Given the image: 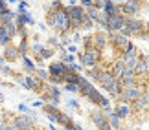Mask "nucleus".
<instances>
[{"mask_svg":"<svg viewBox=\"0 0 149 130\" xmlns=\"http://www.w3.org/2000/svg\"><path fill=\"white\" fill-rule=\"evenodd\" d=\"M48 24L59 28V30H66L68 24H70V17H68L66 11H57V13L48 17Z\"/></svg>","mask_w":149,"mask_h":130,"instance_id":"nucleus-1","label":"nucleus"},{"mask_svg":"<svg viewBox=\"0 0 149 130\" xmlns=\"http://www.w3.org/2000/svg\"><path fill=\"white\" fill-rule=\"evenodd\" d=\"M105 26H107V30L114 31V30H120V28H123V26H125V20H123V17L112 13V15H109V20H107Z\"/></svg>","mask_w":149,"mask_h":130,"instance_id":"nucleus-2","label":"nucleus"},{"mask_svg":"<svg viewBox=\"0 0 149 130\" xmlns=\"http://www.w3.org/2000/svg\"><path fill=\"white\" fill-rule=\"evenodd\" d=\"M83 8H68L66 9V13H68V17H70V22L74 26H77V24H81V17L85 15L83 13Z\"/></svg>","mask_w":149,"mask_h":130,"instance_id":"nucleus-3","label":"nucleus"},{"mask_svg":"<svg viewBox=\"0 0 149 130\" xmlns=\"http://www.w3.org/2000/svg\"><path fill=\"white\" fill-rule=\"evenodd\" d=\"M140 97V92L136 88H133V86H125V90H123V94H122V99H125V101H134V99H138Z\"/></svg>","mask_w":149,"mask_h":130,"instance_id":"nucleus-4","label":"nucleus"},{"mask_svg":"<svg viewBox=\"0 0 149 130\" xmlns=\"http://www.w3.org/2000/svg\"><path fill=\"white\" fill-rule=\"evenodd\" d=\"M77 84H79V90H81V94H83V95H87V97H90V95L96 92L94 86H92L90 83H87L85 79H79V83H77Z\"/></svg>","mask_w":149,"mask_h":130,"instance_id":"nucleus-5","label":"nucleus"},{"mask_svg":"<svg viewBox=\"0 0 149 130\" xmlns=\"http://www.w3.org/2000/svg\"><path fill=\"white\" fill-rule=\"evenodd\" d=\"M96 61H98V50L94 52V50H90V48H88V52L85 53V57H83V63H85V64H88V66H94V64H96Z\"/></svg>","mask_w":149,"mask_h":130,"instance_id":"nucleus-6","label":"nucleus"},{"mask_svg":"<svg viewBox=\"0 0 149 130\" xmlns=\"http://www.w3.org/2000/svg\"><path fill=\"white\" fill-rule=\"evenodd\" d=\"M13 127L15 128H31V121L28 117H19V119L13 121Z\"/></svg>","mask_w":149,"mask_h":130,"instance_id":"nucleus-7","label":"nucleus"},{"mask_svg":"<svg viewBox=\"0 0 149 130\" xmlns=\"http://www.w3.org/2000/svg\"><path fill=\"white\" fill-rule=\"evenodd\" d=\"M66 72V66L65 64H52L50 66V73H52V75H63V73H65Z\"/></svg>","mask_w":149,"mask_h":130,"instance_id":"nucleus-8","label":"nucleus"},{"mask_svg":"<svg viewBox=\"0 0 149 130\" xmlns=\"http://www.w3.org/2000/svg\"><path fill=\"white\" fill-rule=\"evenodd\" d=\"M9 37H11V33H9V30H8V26H0V44H6L9 41Z\"/></svg>","mask_w":149,"mask_h":130,"instance_id":"nucleus-9","label":"nucleus"},{"mask_svg":"<svg viewBox=\"0 0 149 130\" xmlns=\"http://www.w3.org/2000/svg\"><path fill=\"white\" fill-rule=\"evenodd\" d=\"M118 114H109V121H111V125L114 127V128H118V125H120V121H118Z\"/></svg>","mask_w":149,"mask_h":130,"instance_id":"nucleus-10","label":"nucleus"},{"mask_svg":"<svg viewBox=\"0 0 149 130\" xmlns=\"http://www.w3.org/2000/svg\"><path fill=\"white\" fill-rule=\"evenodd\" d=\"M65 79H66V83H74V84H77L81 77H77V75H72V73H68V75L65 73Z\"/></svg>","mask_w":149,"mask_h":130,"instance_id":"nucleus-11","label":"nucleus"},{"mask_svg":"<svg viewBox=\"0 0 149 130\" xmlns=\"http://www.w3.org/2000/svg\"><path fill=\"white\" fill-rule=\"evenodd\" d=\"M94 41H96V46H98V48H103V46H105V37H103V35H96Z\"/></svg>","mask_w":149,"mask_h":130,"instance_id":"nucleus-12","label":"nucleus"},{"mask_svg":"<svg viewBox=\"0 0 149 130\" xmlns=\"http://www.w3.org/2000/svg\"><path fill=\"white\" fill-rule=\"evenodd\" d=\"M105 11H107L109 15L116 13V6H114V4H111V2H107V4H105Z\"/></svg>","mask_w":149,"mask_h":130,"instance_id":"nucleus-13","label":"nucleus"},{"mask_svg":"<svg viewBox=\"0 0 149 130\" xmlns=\"http://www.w3.org/2000/svg\"><path fill=\"white\" fill-rule=\"evenodd\" d=\"M88 17H90V19L100 20V13H98V9H96V8H90V9H88Z\"/></svg>","mask_w":149,"mask_h":130,"instance_id":"nucleus-14","label":"nucleus"},{"mask_svg":"<svg viewBox=\"0 0 149 130\" xmlns=\"http://www.w3.org/2000/svg\"><path fill=\"white\" fill-rule=\"evenodd\" d=\"M116 114H118L120 117H125V116L129 114V108H127V106H120V108L116 110Z\"/></svg>","mask_w":149,"mask_h":130,"instance_id":"nucleus-15","label":"nucleus"},{"mask_svg":"<svg viewBox=\"0 0 149 130\" xmlns=\"http://www.w3.org/2000/svg\"><path fill=\"white\" fill-rule=\"evenodd\" d=\"M81 24H83V28H85V30H88V28L90 26H92V24H90V19H88V17H81Z\"/></svg>","mask_w":149,"mask_h":130,"instance_id":"nucleus-16","label":"nucleus"},{"mask_svg":"<svg viewBox=\"0 0 149 130\" xmlns=\"http://www.w3.org/2000/svg\"><path fill=\"white\" fill-rule=\"evenodd\" d=\"M6 57H9V59L17 57V50H13V48H8V50H6Z\"/></svg>","mask_w":149,"mask_h":130,"instance_id":"nucleus-17","label":"nucleus"},{"mask_svg":"<svg viewBox=\"0 0 149 130\" xmlns=\"http://www.w3.org/2000/svg\"><path fill=\"white\" fill-rule=\"evenodd\" d=\"M48 117H50V121H59L61 114H59V112H50V114H48Z\"/></svg>","mask_w":149,"mask_h":130,"instance_id":"nucleus-18","label":"nucleus"},{"mask_svg":"<svg viewBox=\"0 0 149 130\" xmlns=\"http://www.w3.org/2000/svg\"><path fill=\"white\" fill-rule=\"evenodd\" d=\"M88 75L92 77V79H100V75H101V73H100L98 70H88Z\"/></svg>","mask_w":149,"mask_h":130,"instance_id":"nucleus-19","label":"nucleus"},{"mask_svg":"<svg viewBox=\"0 0 149 130\" xmlns=\"http://www.w3.org/2000/svg\"><path fill=\"white\" fill-rule=\"evenodd\" d=\"M24 83H26V84H24L26 88H33V86H35V84H33V79H30V77L24 79Z\"/></svg>","mask_w":149,"mask_h":130,"instance_id":"nucleus-20","label":"nucleus"},{"mask_svg":"<svg viewBox=\"0 0 149 130\" xmlns=\"http://www.w3.org/2000/svg\"><path fill=\"white\" fill-rule=\"evenodd\" d=\"M24 64H26V68H30V70H33V64H31L28 59H24Z\"/></svg>","mask_w":149,"mask_h":130,"instance_id":"nucleus-21","label":"nucleus"},{"mask_svg":"<svg viewBox=\"0 0 149 130\" xmlns=\"http://www.w3.org/2000/svg\"><path fill=\"white\" fill-rule=\"evenodd\" d=\"M35 52H41V53H42V52H44V48L41 46V44H35Z\"/></svg>","mask_w":149,"mask_h":130,"instance_id":"nucleus-22","label":"nucleus"},{"mask_svg":"<svg viewBox=\"0 0 149 130\" xmlns=\"http://www.w3.org/2000/svg\"><path fill=\"white\" fill-rule=\"evenodd\" d=\"M37 73H39V77H42V79H44V77H46V72H42V70H39Z\"/></svg>","mask_w":149,"mask_h":130,"instance_id":"nucleus-23","label":"nucleus"},{"mask_svg":"<svg viewBox=\"0 0 149 130\" xmlns=\"http://www.w3.org/2000/svg\"><path fill=\"white\" fill-rule=\"evenodd\" d=\"M65 61L66 63H72V55H65Z\"/></svg>","mask_w":149,"mask_h":130,"instance_id":"nucleus-24","label":"nucleus"},{"mask_svg":"<svg viewBox=\"0 0 149 130\" xmlns=\"http://www.w3.org/2000/svg\"><path fill=\"white\" fill-rule=\"evenodd\" d=\"M19 108H20V112H28V106H24V105H20Z\"/></svg>","mask_w":149,"mask_h":130,"instance_id":"nucleus-25","label":"nucleus"},{"mask_svg":"<svg viewBox=\"0 0 149 130\" xmlns=\"http://www.w3.org/2000/svg\"><path fill=\"white\" fill-rule=\"evenodd\" d=\"M83 4L85 6H92V0H83Z\"/></svg>","mask_w":149,"mask_h":130,"instance_id":"nucleus-26","label":"nucleus"}]
</instances>
